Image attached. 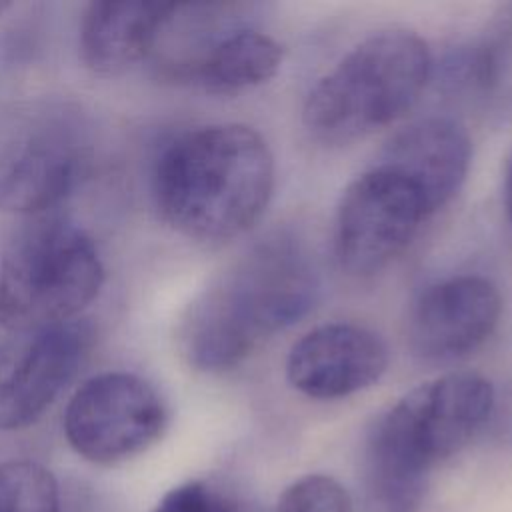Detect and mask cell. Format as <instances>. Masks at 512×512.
<instances>
[{"label": "cell", "mask_w": 512, "mask_h": 512, "mask_svg": "<svg viewBox=\"0 0 512 512\" xmlns=\"http://www.w3.org/2000/svg\"><path fill=\"white\" fill-rule=\"evenodd\" d=\"M318 276L288 234L268 236L222 270L188 306L178 328L182 358L200 372L242 364L276 332L310 312Z\"/></svg>", "instance_id": "cell-1"}, {"label": "cell", "mask_w": 512, "mask_h": 512, "mask_svg": "<svg viewBox=\"0 0 512 512\" xmlns=\"http://www.w3.org/2000/svg\"><path fill=\"white\" fill-rule=\"evenodd\" d=\"M274 190V156L246 124H210L170 140L154 166V200L186 238L222 242L264 214Z\"/></svg>", "instance_id": "cell-2"}, {"label": "cell", "mask_w": 512, "mask_h": 512, "mask_svg": "<svg viewBox=\"0 0 512 512\" xmlns=\"http://www.w3.org/2000/svg\"><path fill=\"white\" fill-rule=\"evenodd\" d=\"M432 74L426 42L410 30H380L358 42L310 88L302 122L324 144H348L410 112Z\"/></svg>", "instance_id": "cell-3"}, {"label": "cell", "mask_w": 512, "mask_h": 512, "mask_svg": "<svg viewBox=\"0 0 512 512\" xmlns=\"http://www.w3.org/2000/svg\"><path fill=\"white\" fill-rule=\"evenodd\" d=\"M92 238L62 218H36L10 240L0 266V326L8 332L74 320L100 292Z\"/></svg>", "instance_id": "cell-4"}, {"label": "cell", "mask_w": 512, "mask_h": 512, "mask_svg": "<svg viewBox=\"0 0 512 512\" xmlns=\"http://www.w3.org/2000/svg\"><path fill=\"white\" fill-rule=\"evenodd\" d=\"M494 410L490 380L450 372L416 386L372 424L364 446L430 476L486 426Z\"/></svg>", "instance_id": "cell-5"}, {"label": "cell", "mask_w": 512, "mask_h": 512, "mask_svg": "<svg viewBox=\"0 0 512 512\" xmlns=\"http://www.w3.org/2000/svg\"><path fill=\"white\" fill-rule=\"evenodd\" d=\"M430 216L412 182L374 164L340 198L334 226L338 264L352 276L380 272L408 248Z\"/></svg>", "instance_id": "cell-6"}, {"label": "cell", "mask_w": 512, "mask_h": 512, "mask_svg": "<svg viewBox=\"0 0 512 512\" xmlns=\"http://www.w3.org/2000/svg\"><path fill=\"white\" fill-rule=\"evenodd\" d=\"M166 428L160 394L136 374L104 372L88 378L64 412L72 450L92 464H118L150 448Z\"/></svg>", "instance_id": "cell-7"}, {"label": "cell", "mask_w": 512, "mask_h": 512, "mask_svg": "<svg viewBox=\"0 0 512 512\" xmlns=\"http://www.w3.org/2000/svg\"><path fill=\"white\" fill-rule=\"evenodd\" d=\"M94 328L74 318L12 332L0 342V430L34 424L78 374L90 354Z\"/></svg>", "instance_id": "cell-8"}, {"label": "cell", "mask_w": 512, "mask_h": 512, "mask_svg": "<svg viewBox=\"0 0 512 512\" xmlns=\"http://www.w3.org/2000/svg\"><path fill=\"white\" fill-rule=\"evenodd\" d=\"M502 314L498 288L484 276L462 274L428 286L408 318V346L430 364L460 360L478 350Z\"/></svg>", "instance_id": "cell-9"}, {"label": "cell", "mask_w": 512, "mask_h": 512, "mask_svg": "<svg viewBox=\"0 0 512 512\" xmlns=\"http://www.w3.org/2000/svg\"><path fill=\"white\" fill-rule=\"evenodd\" d=\"M84 166L78 136L62 122H36L0 148V210L42 216L76 186Z\"/></svg>", "instance_id": "cell-10"}, {"label": "cell", "mask_w": 512, "mask_h": 512, "mask_svg": "<svg viewBox=\"0 0 512 512\" xmlns=\"http://www.w3.org/2000/svg\"><path fill=\"white\" fill-rule=\"evenodd\" d=\"M388 368L384 340L352 322L322 324L296 340L286 358L294 390L316 400L352 396L376 384Z\"/></svg>", "instance_id": "cell-11"}, {"label": "cell", "mask_w": 512, "mask_h": 512, "mask_svg": "<svg viewBox=\"0 0 512 512\" xmlns=\"http://www.w3.org/2000/svg\"><path fill=\"white\" fill-rule=\"evenodd\" d=\"M472 144L466 130L442 116H428L398 130L382 148L378 162L416 186L428 212L444 208L466 180Z\"/></svg>", "instance_id": "cell-12"}, {"label": "cell", "mask_w": 512, "mask_h": 512, "mask_svg": "<svg viewBox=\"0 0 512 512\" xmlns=\"http://www.w3.org/2000/svg\"><path fill=\"white\" fill-rule=\"evenodd\" d=\"M176 4L92 2L80 24V56L96 74H122L144 60L160 42Z\"/></svg>", "instance_id": "cell-13"}, {"label": "cell", "mask_w": 512, "mask_h": 512, "mask_svg": "<svg viewBox=\"0 0 512 512\" xmlns=\"http://www.w3.org/2000/svg\"><path fill=\"white\" fill-rule=\"evenodd\" d=\"M282 66V46L250 26L228 24L188 62L178 78L210 92H240L260 86Z\"/></svg>", "instance_id": "cell-14"}, {"label": "cell", "mask_w": 512, "mask_h": 512, "mask_svg": "<svg viewBox=\"0 0 512 512\" xmlns=\"http://www.w3.org/2000/svg\"><path fill=\"white\" fill-rule=\"evenodd\" d=\"M448 80L486 98L512 94V12L448 62Z\"/></svg>", "instance_id": "cell-15"}, {"label": "cell", "mask_w": 512, "mask_h": 512, "mask_svg": "<svg viewBox=\"0 0 512 512\" xmlns=\"http://www.w3.org/2000/svg\"><path fill=\"white\" fill-rule=\"evenodd\" d=\"M0 512H60L54 474L32 460L2 462Z\"/></svg>", "instance_id": "cell-16"}, {"label": "cell", "mask_w": 512, "mask_h": 512, "mask_svg": "<svg viewBox=\"0 0 512 512\" xmlns=\"http://www.w3.org/2000/svg\"><path fill=\"white\" fill-rule=\"evenodd\" d=\"M152 512H264L258 502L216 480L196 478L170 488Z\"/></svg>", "instance_id": "cell-17"}, {"label": "cell", "mask_w": 512, "mask_h": 512, "mask_svg": "<svg viewBox=\"0 0 512 512\" xmlns=\"http://www.w3.org/2000/svg\"><path fill=\"white\" fill-rule=\"evenodd\" d=\"M274 512H354L344 486L324 474H308L292 482Z\"/></svg>", "instance_id": "cell-18"}, {"label": "cell", "mask_w": 512, "mask_h": 512, "mask_svg": "<svg viewBox=\"0 0 512 512\" xmlns=\"http://www.w3.org/2000/svg\"><path fill=\"white\" fill-rule=\"evenodd\" d=\"M506 212H508V220L512 224V162H510L508 178H506Z\"/></svg>", "instance_id": "cell-19"}, {"label": "cell", "mask_w": 512, "mask_h": 512, "mask_svg": "<svg viewBox=\"0 0 512 512\" xmlns=\"http://www.w3.org/2000/svg\"><path fill=\"white\" fill-rule=\"evenodd\" d=\"M8 8H10V4H8V2H0V16H2Z\"/></svg>", "instance_id": "cell-20"}]
</instances>
